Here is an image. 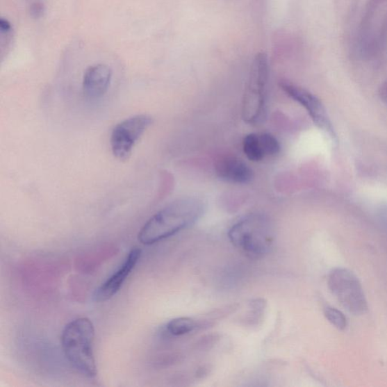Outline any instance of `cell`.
I'll use <instances>...</instances> for the list:
<instances>
[{
    "mask_svg": "<svg viewBox=\"0 0 387 387\" xmlns=\"http://www.w3.org/2000/svg\"><path fill=\"white\" fill-rule=\"evenodd\" d=\"M205 209V204L199 197L177 199L146 222L138 238L144 245L156 244L195 224Z\"/></svg>",
    "mask_w": 387,
    "mask_h": 387,
    "instance_id": "6da1fadb",
    "label": "cell"
},
{
    "mask_svg": "<svg viewBox=\"0 0 387 387\" xmlns=\"http://www.w3.org/2000/svg\"><path fill=\"white\" fill-rule=\"evenodd\" d=\"M94 329L88 318H79L68 323L62 334L64 354L77 372L85 377L97 376L96 360L93 354Z\"/></svg>",
    "mask_w": 387,
    "mask_h": 387,
    "instance_id": "7a4b0ae2",
    "label": "cell"
},
{
    "mask_svg": "<svg viewBox=\"0 0 387 387\" xmlns=\"http://www.w3.org/2000/svg\"><path fill=\"white\" fill-rule=\"evenodd\" d=\"M230 242L247 256L254 259L267 255L272 250L274 231L268 217L261 213L247 215L229 231Z\"/></svg>",
    "mask_w": 387,
    "mask_h": 387,
    "instance_id": "3957f363",
    "label": "cell"
},
{
    "mask_svg": "<svg viewBox=\"0 0 387 387\" xmlns=\"http://www.w3.org/2000/svg\"><path fill=\"white\" fill-rule=\"evenodd\" d=\"M270 82V65L264 53L256 56L243 98L242 117L249 124H257L265 117Z\"/></svg>",
    "mask_w": 387,
    "mask_h": 387,
    "instance_id": "277c9868",
    "label": "cell"
},
{
    "mask_svg": "<svg viewBox=\"0 0 387 387\" xmlns=\"http://www.w3.org/2000/svg\"><path fill=\"white\" fill-rule=\"evenodd\" d=\"M328 286L333 296L349 313L359 316L367 313L368 307L364 290L354 272L344 268L332 270Z\"/></svg>",
    "mask_w": 387,
    "mask_h": 387,
    "instance_id": "5b68a950",
    "label": "cell"
},
{
    "mask_svg": "<svg viewBox=\"0 0 387 387\" xmlns=\"http://www.w3.org/2000/svg\"><path fill=\"white\" fill-rule=\"evenodd\" d=\"M153 123L147 115H138L126 118L117 124L110 134V144L114 156L120 161L131 158L135 144Z\"/></svg>",
    "mask_w": 387,
    "mask_h": 387,
    "instance_id": "8992f818",
    "label": "cell"
},
{
    "mask_svg": "<svg viewBox=\"0 0 387 387\" xmlns=\"http://www.w3.org/2000/svg\"><path fill=\"white\" fill-rule=\"evenodd\" d=\"M281 89L288 96L304 107L314 124L321 130L329 134L333 140L335 139V133L331 120L322 101L311 92L292 83L288 81H281Z\"/></svg>",
    "mask_w": 387,
    "mask_h": 387,
    "instance_id": "52a82bcc",
    "label": "cell"
},
{
    "mask_svg": "<svg viewBox=\"0 0 387 387\" xmlns=\"http://www.w3.org/2000/svg\"><path fill=\"white\" fill-rule=\"evenodd\" d=\"M142 256L140 248L134 247L128 254L122 266L94 292V299L98 303L106 302L113 298L130 277Z\"/></svg>",
    "mask_w": 387,
    "mask_h": 387,
    "instance_id": "ba28073f",
    "label": "cell"
},
{
    "mask_svg": "<svg viewBox=\"0 0 387 387\" xmlns=\"http://www.w3.org/2000/svg\"><path fill=\"white\" fill-rule=\"evenodd\" d=\"M113 72L108 65L97 64L90 66L83 77V92L85 97L97 99L107 93Z\"/></svg>",
    "mask_w": 387,
    "mask_h": 387,
    "instance_id": "9c48e42d",
    "label": "cell"
},
{
    "mask_svg": "<svg viewBox=\"0 0 387 387\" xmlns=\"http://www.w3.org/2000/svg\"><path fill=\"white\" fill-rule=\"evenodd\" d=\"M215 171L220 179L235 184H247L254 177V171L240 158L224 156L215 163Z\"/></svg>",
    "mask_w": 387,
    "mask_h": 387,
    "instance_id": "30bf717a",
    "label": "cell"
},
{
    "mask_svg": "<svg viewBox=\"0 0 387 387\" xmlns=\"http://www.w3.org/2000/svg\"><path fill=\"white\" fill-rule=\"evenodd\" d=\"M199 328L197 322L188 317H180L170 321L167 326V331L174 337L183 336V335L193 332Z\"/></svg>",
    "mask_w": 387,
    "mask_h": 387,
    "instance_id": "8fae6325",
    "label": "cell"
},
{
    "mask_svg": "<svg viewBox=\"0 0 387 387\" xmlns=\"http://www.w3.org/2000/svg\"><path fill=\"white\" fill-rule=\"evenodd\" d=\"M243 149L247 158L252 161H261L265 157L258 133H251L245 137Z\"/></svg>",
    "mask_w": 387,
    "mask_h": 387,
    "instance_id": "7c38bea8",
    "label": "cell"
},
{
    "mask_svg": "<svg viewBox=\"0 0 387 387\" xmlns=\"http://www.w3.org/2000/svg\"><path fill=\"white\" fill-rule=\"evenodd\" d=\"M324 316L334 327L340 331H344L347 327V320L345 315L339 309L326 306L324 308Z\"/></svg>",
    "mask_w": 387,
    "mask_h": 387,
    "instance_id": "4fadbf2b",
    "label": "cell"
},
{
    "mask_svg": "<svg viewBox=\"0 0 387 387\" xmlns=\"http://www.w3.org/2000/svg\"><path fill=\"white\" fill-rule=\"evenodd\" d=\"M265 156H273L280 152L281 145L277 138L270 133H258Z\"/></svg>",
    "mask_w": 387,
    "mask_h": 387,
    "instance_id": "5bb4252c",
    "label": "cell"
},
{
    "mask_svg": "<svg viewBox=\"0 0 387 387\" xmlns=\"http://www.w3.org/2000/svg\"><path fill=\"white\" fill-rule=\"evenodd\" d=\"M28 13L32 19H40L45 15L46 6L40 0L32 2L28 7Z\"/></svg>",
    "mask_w": 387,
    "mask_h": 387,
    "instance_id": "9a60e30c",
    "label": "cell"
},
{
    "mask_svg": "<svg viewBox=\"0 0 387 387\" xmlns=\"http://www.w3.org/2000/svg\"><path fill=\"white\" fill-rule=\"evenodd\" d=\"M378 221L387 231V205H382L377 211Z\"/></svg>",
    "mask_w": 387,
    "mask_h": 387,
    "instance_id": "2e32d148",
    "label": "cell"
}]
</instances>
